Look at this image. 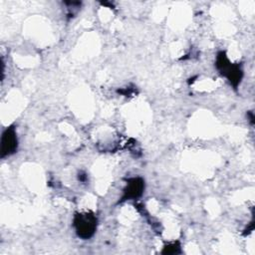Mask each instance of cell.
Segmentation results:
<instances>
[{
	"mask_svg": "<svg viewBox=\"0 0 255 255\" xmlns=\"http://www.w3.org/2000/svg\"><path fill=\"white\" fill-rule=\"evenodd\" d=\"M74 227L79 237L88 239L92 237L97 228V218L91 212L77 213L74 217Z\"/></svg>",
	"mask_w": 255,
	"mask_h": 255,
	"instance_id": "6da1fadb",
	"label": "cell"
},
{
	"mask_svg": "<svg viewBox=\"0 0 255 255\" xmlns=\"http://www.w3.org/2000/svg\"><path fill=\"white\" fill-rule=\"evenodd\" d=\"M143 189H144V181L140 177H134L129 179L124 191L123 200L137 198L142 194Z\"/></svg>",
	"mask_w": 255,
	"mask_h": 255,
	"instance_id": "277c9868",
	"label": "cell"
},
{
	"mask_svg": "<svg viewBox=\"0 0 255 255\" xmlns=\"http://www.w3.org/2000/svg\"><path fill=\"white\" fill-rule=\"evenodd\" d=\"M216 67L222 75L227 77V79L234 87L238 85L242 76V71L238 66H234L231 63H229L224 52H220L217 55Z\"/></svg>",
	"mask_w": 255,
	"mask_h": 255,
	"instance_id": "7a4b0ae2",
	"label": "cell"
},
{
	"mask_svg": "<svg viewBox=\"0 0 255 255\" xmlns=\"http://www.w3.org/2000/svg\"><path fill=\"white\" fill-rule=\"evenodd\" d=\"M17 145L18 140L16 130L14 127H9L4 130L1 137V156L4 157L14 153L17 149Z\"/></svg>",
	"mask_w": 255,
	"mask_h": 255,
	"instance_id": "3957f363",
	"label": "cell"
},
{
	"mask_svg": "<svg viewBox=\"0 0 255 255\" xmlns=\"http://www.w3.org/2000/svg\"><path fill=\"white\" fill-rule=\"evenodd\" d=\"M177 249H179V247L176 246L175 243H173L171 245H168V246L164 247L163 253H177Z\"/></svg>",
	"mask_w": 255,
	"mask_h": 255,
	"instance_id": "5b68a950",
	"label": "cell"
}]
</instances>
